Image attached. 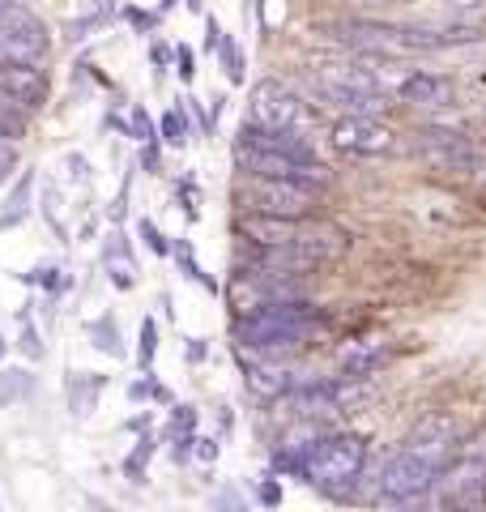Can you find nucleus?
Instances as JSON below:
<instances>
[{
  "label": "nucleus",
  "instance_id": "obj_1",
  "mask_svg": "<svg viewBox=\"0 0 486 512\" xmlns=\"http://www.w3.org/2000/svg\"><path fill=\"white\" fill-rule=\"evenodd\" d=\"M243 261L282 269V274H312L320 265H333L350 252V231H342L329 218H265L243 214L239 218Z\"/></svg>",
  "mask_w": 486,
  "mask_h": 512
},
{
  "label": "nucleus",
  "instance_id": "obj_2",
  "mask_svg": "<svg viewBox=\"0 0 486 512\" xmlns=\"http://www.w3.org/2000/svg\"><path fill=\"white\" fill-rule=\"evenodd\" d=\"M452 444H457V427H452L448 414H427V419L397 444V453L376 470V500L380 504L427 500L435 483H440Z\"/></svg>",
  "mask_w": 486,
  "mask_h": 512
},
{
  "label": "nucleus",
  "instance_id": "obj_3",
  "mask_svg": "<svg viewBox=\"0 0 486 512\" xmlns=\"http://www.w3.org/2000/svg\"><path fill=\"white\" fill-rule=\"evenodd\" d=\"M329 39L359 56H418V52H444V47H465L482 39V26L469 22H452V26H405V22H384L380 13H354V18H333L320 26Z\"/></svg>",
  "mask_w": 486,
  "mask_h": 512
},
{
  "label": "nucleus",
  "instance_id": "obj_4",
  "mask_svg": "<svg viewBox=\"0 0 486 512\" xmlns=\"http://www.w3.org/2000/svg\"><path fill=\"white\" fill-rule=\"evenodd\" d=\"M231 150H235V167L248 175H278V180H295L316 192L333 188V171L320 163L312 141H303V137L269 133V128H256L243 120Z\"/></svg>",
  "mask_w": 486,
  "mask_h": 512
},
{
  "label": "nucleus",
  "instance_id": "obj_5",
  "mask_svg": "<svg viewBox=\"0 0 486 512\" xmlns=\"http://www.w3.org/2000/svg\"><path fill=\"white\" fill-rule=\"evenodd\" d=\"M320 312L303 299H278V303H265L256 312H243L239 316V342L256 350V355H282V350H295L307 333L316 329Z\"/></svg>",
  "mask_w": 486,
  "mask_h": 512
},
{
  "label": "nucleus",
  "instance_id": "obj_6",
  "mask_svg": "<svg viewBox=\"0 0 486 512\" xmlns=\"http://www.w3.org/2000/svg\"><path fill=\"white\" fill-rule=\"evenodd\" d=\"M367 440L363 436H324L303 453V483L324 495H342L363 478Z\"/></svg>",
  "mask_w": 486,
  "mask_h": 512
},
{
  "label": "nucleus",
  "instance_id": "obj_7",
  "mask_svg": "<svg viewBox=\"0 0 486 512\" xmlns=\"http://www.w3.org/2000/svg\"><path fill=\"white\" fill-rule=\"evenodd\" d=\"M435 491H440V504L452 508H478L486 500V427H478L461 444H452Z\"/></svg>",
  "mask_w": 486,
  "mask_h": 512
},
{
  "label": "nucleus",
  "instance_id": "obj_8",
  "mask_svg": "<svg viewBox=\"0 0 486 512\" xmlns=\"http://www.w3.org/2000/svg\"><path fill=\"white\" fill-rule=\"evenodd\" d=\"M248 124L269 128V133H286V137L312 141L316 111L307 107L295 90H286L282 82H256L252 99H248Z\"/></svg>",
  "mask_w": 486,
  "mask_h": 512
},
{
  "label": "nucleus",
  "instance_id": "obj_9",
  "mask_svg": "<svg viewBox=\"0 0 486 512\" xmlns=\"http://www.w3.org/2000/svg\"><path fill=\"white\" fill-rule=\"evenodd\" d=\"M239 201L248 205V214H265V218H307L316 214L320 192L295 184V180H278V175H248L239 180Z\"/></svg>",
  "mask_w": 486,
  "mask_h": 512
},
{
  "label": "nucleus",
  "instance_id": "obj_10",
  "mask_svg": "<svg viewBox=\"0 0 486 512\" xmlns=\"http://www.w3.org/2000/svg\"><path fill=\"white\" fill-rule=\"evenodd\" d=\"M474 150H478V141L465 137L461 128L427 124L414 133V154L440 175H465L469 180V171H474Z\"/></svg>",
  "mask_w": 486,
  "mask_h": 512
},
{
  "label": "nucleus",
  "instance_id": "obj_11",
  "mask_svg": "<svg viewBox=\"0 0 486 512\" xmlns=\"http://www.w3.org/2000/svg\"><path fill=\"white\" fill-rule=\"evenodd\" d=\"M329 141L354 158H384V154H397L401 146L397 128L384 124L380 116H337L329 128Z\"/></svg>",
  "mask_w": 486,
  "mask_h": 512
},
{
  "label": "nucleus",
  "instance_id": "obj_12",
  "mask_svg": "<svg viewBox=\"0 0 486 512\" xmlns=\"http://www.w3.org/2000/svg\"><path fill=\"white\" fill-rule=\"evenodd\" d=\"M52 39H47V26L35 18L30 9L18 5H0V56H13V60H43Z\"/></svg>",
  "mask_w": 486,
  "mask_h": 512
},
{
  "label": "nucleus",
  "instance_id": "obj_13",
  "mask_svg": "<svg viewBox=\"0 0 486 512\" xmlns=\"http://www.w3.org/2000/svg\"><path fill=\"white\" fill-rule=\"evenodd\" d=\"M0 90H5L13 103H22L26 111H35L47 103V73L35 60L0 56Z\"/></svg>",
  "mask_w": 486,
  "mask_h": 512
},
{
  "label": "nucleus",
  "instance_id": "obj_14",
  "mask_svg": "<svg viewBox=\"0 0 486 512\" xmlns=\"http://www.w3.org/2000/svg\"><path fill=\"white\" fill-rule=\"evenodd\" d=\"M243 380H248L252 393L261 397H286L290 389L299 384V372L290 363H282L278 355H265V359H243Z\"/></svg>",
  "mask_w": 486,
  "mask_h": 512
},
{
  "label": "nucleus",
  "instance_id": "obj_15",
  "mask_svg": "<svg viewBox=\"0 0 486 512\" xmlns=\"http://www.w3.org/2000/svg\"><path fill=\"white\" fill-rule=\"evenodd\" d=\"M380 363H384V346L380 342H350V346L337 350V372H342V376L367 380Z\"/></svg>",
  "mask_w": 486,
  "mask_h": 512
},
{
  "label": "nucleus",
  "instance_id": "obj_16",
  "mask_svg": "<svg viewBox=\"0 0 486 512\" xmlns=\"http://www.w3.org/2000/svg\"><path fill=\"white\" fill-rule=\"evenodd\" d=\"M26 116L30 111L22 103H13L5 90H0V141H18L26 133Z\"/></svg>",
  "mask_w": 486,
  "mask_h": 512
},
{
  "label": "nucleus",
  "instance_id": "obj_17",
  "mask_svg": "<svg viewBox=\"0 0 486 512\" xmlns=\"http://www.w3.org/2000/svg\"><path fill=\"white\" fill-rule=\"evenodd\" d=\"M90 338H94V346L103 350V355H111V359H120L124 350H120V329H116V320H94L90 325Z\"/></svg>",
  "mask_w": 486,
  "mask_h": 512
},
{
  "label": "nucleus",
  "instance_id": "obj_18",
  "mask_svg": "<svg viewBox=\"0 0 486 512\" xmlns=\"http://www.w3.org/2000/svg\"><path fill=\"white\" fill-rule=\"evenodd\" d=\"M30 393V372H22V367H9V372H0V406L18 402V397Z\"/></svg>",
  "mask_w": 486,
  "mask_h": 512
},
{
  "label": "nucleus",
  "instance_id": "obj_19",
  "mask_svg": "<svg viewBox=\"0 0 486 512\" xmlns=\"http://www.w3.org/2000/svg\"><path fill=\"white\" fill-rule=\"evenodd\" d=\"M30 171L18 180V188H13V197L5 201V214H0V227H13V222H22V214H26V201H30Z\"/></svg>",
  "mask_w": 486,
  "mask_h": 512
},
{
  "label": "nucleus",
  "instance_id": "obj_20",
  "mask_svg": "<svg viewBox=\"0 0 486 512\" xmlns=\"http://www.w3.org/2000/svg\"><path fill=\"white\" fill-rule=\"evenodd\" d=\"M162 141H167V146H184V141H188L184 111H167V116H162Z\"/></svg>",
  "mask_w": 486,
  "mask_h": 512
},
{
  "label": "nucleus",
  "instance_id": "obj_21",
  "mask_svg": "<svg viewBox=\"0 0 486 512\" xmlns=\"http://www.w3.org/2000/svg\"><path fill=\"white\" fill-rule=\"evenodd\" d=\"M154 350H158V329H154V320H141V367H150L154 363Z\"/></svg>",
  "mask_w": 486,
  "mask_h": 512
},
{
  "label": "nucleus",
  "instance_id": "obj_22",
  "mask_svg": "<svg viewBox=\"0 0 486 512\" xmlns=\"http://www.w3.org/2000/svg\"><path fill=\"white\" fill-rule=\"evenodd\" d=\"M342 5L367 13V18H376V13H384V9H401V5H410V0H342Z\"/></svg>",
  "mask_w": 486,
  "mask_h": 512
},
{
  "label": "nucleus",
  "instance_id": "obj_23",
  "mask_svg": "<svg viewBox=\"0 0 486 512\" xmlns=\"http://www.w3.org/2000/svg\"><path fill=\"white\" fill-rule=\"evenodd\" d=\"M218 47H222V56H226V73H231V82H239V77H243V64H239V47L231 43V39H218Z\"/></svg>",
  "mask_w": 486,
  "mask_h": 512
},
{
  "label": "nucleus",
  "instance_id": "obj_24",
  "mask_svg": "<svg viewBox=\"0 0 486 512\" xmlns=\"http://www.w3.org/2000/svg\"><path fill=\"white\" fill-rule=\"evenodd\" d=\"M13 163H18V154H13V141H0V180H9Z\"/></svg>",
  "mask_w": 486,
  "mask_h": 512
},
{
  "label": "nucleus",
  "instance_id": "obj_25",
  "mask_svg": "<svg viewBox=\"0 0 486 512\" xmlns=\"http://www.w3.org/2000/svg\"><path fill=\"white\" fill-rule=\"evenodd\" d=\"M141 235H145V244H150L154 252H167V244H162V235H158L154 222H145V218H141Z\"/></svg>",
  "mask_w": 486,
  "mask_h": 512
},
{
  "label": "nucleus",
  "instance_id": "obj_26",
  "mask_svg": "<svg viewBox=\"0 0 486 512\" xmlns=\"http://www.w3.org/2000/svg\"><path fill=\"white\" fill-rule=\"evenodd\" d=\"M469 180L486 184V146H482V141H478V150H474V171H469Z\"/></svg>",
  "mask_w": 486,
  "mask_h": 512
},
{
  "label": "nucleus",
  "instance_id": "obj_27",
  "mask_svg": "<svg viewBox=\"0 0 486 512\" xmlns=\"http://www.w3.org/2000/svg\"><path fill=\"white\" fill-rule=\"evenodd\" d=\"M175 64H180V77H184V82H192V73H197V69H192V52H188V47H180V52H175Z\"/></svg>",
  "mask_w": 486,
  "mask_h": 512
},
{
  "label": "nucleus",
  "instance_id": "obj_28",
  "mask_svg": "<svg viewBox=\"0 0 486 512\" xmlns=\"http://www.w3.org/2000/svg\"><path fill=\"white\" fill-rule=\"evenodd\" d=\"M22 346H26V355H30V359H39V355H43V346H39V338H35V329H30V325H26V333H22Z\"/></svg>",
  "mask_w": 486,
  "mask_h": 512
},
{
  "label": "nucleus",
  "instance_id": "obj_29",
  "mask_svg": "<svg viewBox=\"0 0 486 512\" xmlns=\"http://www.w3.org/2000/svg\"><path fill=\"white\" fill-rule=\"evenodd\" d=\"M218 39H222V26H218L214 18H209V22H205V47H209V52L218 47Z\"/></svg>",
  "mask_w": 486,
  "mask_h": 512
},
{
  "label": "nucleus",
  "instance_id": "obj_30",
  "mask_svg": "<svg viewBox=\"0 0 486 512\" xmlns=\"http://www.w3.org/2000/svg\"><path fill=\"white\" fill-rule=\"evenodd\" d=\"M197 444H201V448H197L201 457H218V444H214V440H197Z\"/></svg>",
  "mask_w": 486,
  "mask_h": 512
},
{
  "label": "nucleus",
  "instance_id": "obj_31",
  "mask_svg": "<svg viewBox=\"0 0 486 512\" xmlns=\"http://www.w3.org/2000/svg\"><path fill=\"white\" fill-rule=\"evenodd\" d=\"M452 9H474V5H486V0H448Z\"/></svg>",
  "mask_w": 486,
  "mask_h": 512
},
{
  "label": "nucleus",
  "instance_id": "obj_32",
  "mask_svg": "<svg viewBox=\"0 0 486 512\" xmlns=\"http://www.w3.org/2000/svg\"><path fill=\"white\" fill-rule=\"evenodd\" d=\"M5 346H9V342H5V338H0V355H5Z\"/></svg>",
  "mask_w": 486,
  "mask_h": 512
},
{
  "label": "nucleus",
  "instance_id": "obj_33",
  "mask_svg": "<svg viewBox=\"0 0 486 512\" xmlns=\"http://www.w3.org/2000/svg\"><path fill=\"white\" fill-rule=\"evenodd\" d=\"M0 5H18V0H0Z\"/></svg>",
  "mask_w": 486,
  "mask_h": 512
},
{
  "label": "nucleus",
  "instance_id": "obj_34",
  "mask_svg": "<svg viewBox=\"0 0 486 512\" xmlns=\"http://www.w3.org/2000/svg\"><path fill=\"white\" fill-rule=\"evenodd\" d=\"M482 504H486V500H482Z\"/></svg>",
  "mask_w": 486,
  "mask_h": 512
}]
</instances>
